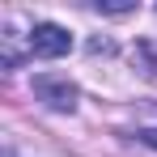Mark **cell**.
<instances>
[{"label": "cell", "instance_id": "obj_1", "mask_svg": "<svg viewBox=\"0 0 157 157\" xmlns=\"http://www.w3.org/2000/svg\"><path fill=\"white\" fill-rule=\"evenodd\" d=\"M72 51V34L64 26H51V21H43V26L30 30V55H43V59H55V55H68Z\"/></svg>", "mask_w": 157, "mask_h": 157}, {"label": "cell", "instance_id": "obj_2", "mask_svg": "<svg viewBox=\"0 0 157 157\" xmlns=\"http://www.w3.org/2000/svg\"><path fill=\"white\" fill-rule=\"evenodd\" d=\"M34 98L51 110H72L77 106V85L68 77H34Z\"/></svg>", "mask_w": 157, "mask_h": 157}, {"label": "cell", "instance_id": "obj_3", "mask_svg": "<svg viewBox=\"0 0 157 157\" xmlns=\"http://www.w3.org/2000/svg\"><path fill=\"white\" fill-rule=\"evenodd\" d=\"M136 140L149 144V149H157V128H140V132H136Z\"/></svg>", "mask_w": 157, "mask_h": 157}, {"label": "cell", "instance_id": "obj_4", "mask_svg": "<svg viewBox=\"0 0 157 157\" xmlns=\"http://www.w3.org/2000/svg\"><path fill=\"white\" fill-rule=\"evenodd\" d=\"M89 51H94V55H98V51L110 55V51H115V43H110V38H94V43H89Z\"/></svg>", "mask_w": 157, "mask_h": 157}, {"label": "cell", "instance_id": "obj_5", "mask_svg": "<svg viewBox=\"0 0 157 157\" xmlns=\"http://www.w3.org/2000/svg\"><path fill=\"white\" fill-rule=\"evenodd\" d=\"M98 9H102V13H132L136 4H98Z\"/></svg>", "mask_w": 157, "mask_h": 157}]
</instances>
